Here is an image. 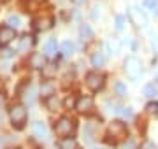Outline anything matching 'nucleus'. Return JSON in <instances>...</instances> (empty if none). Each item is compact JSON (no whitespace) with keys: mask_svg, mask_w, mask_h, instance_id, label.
I'll return each instance as SVG.
<instances>
[{"mask_svg":"<svg viewBox=\"0 0 158 149\" xmlns=\"http://www.w3.org/2000/svg\"><path fill=\"white\" fill-rule=\"evenodd\" d=\"M9 118H11V125L16 130H23L27 125V109L23 105H12L9 111Z\"/></svg>","mask_w":158,"mask_h":149,"instance_id":"1","label":"nucleus"},{"mask_svg":"<svg viewBox=\"0 0 158 149\" xmlns=\"http://www.w3.org/2000/svg\"><path fill=\"white\" fill-rule=\"evenodd\" d=\"M125 74L130 81H137L142 74V65L135 56H128L125 60Z\"/></svg>","mask_w":158,"mask_h":149,"instance_id":"2","label":"nucleus"},{"mask_svg":"<svg viewBox=\"0 0 158 149\" xmlns=\"http://www.w3.org/2000/svg\"><path fill=\"white\" fill-rule=\"evenodd\" d=\"M74 130H76V121L69 119V118H60L55 125V132L60 137H67V135L74 133Z\"/></svg>","mask_w":158,"mask_h":149,"instance_id":"3","label":"nucleus"},{"mask_svg":"<svg viewBox=\"0 0 158 149\" xmlns=\"http://www.w3.org/2000/svg\"><path fill=\"white\" fill-rule=\"evenodd\" d=\"M106 84V77L98 72H90L86 75V86L90 88L91 91H100Z\"/></svg>","mask_w":158,"mask_h":149,"instance_id":"4","label":"nucleus"},{"mask_svg":"<svg viewBox=\"0 0 158 149\" xmlns=\"http://www.w3.org/2000/svg\"><path fill=\"white\" fill-rule=\"evenodd\" d=\"M107 133L116 139H125L128 135V130H127V125H125L123 121H113L107 128Z\"/></svg>","mask_w":158,"mask_h":149,"instance_id":"5","label":"nucleus"},{"mask_svg":"<svg viewBox=\"0 0 158 149\" xmlns=\"http://www.w3.org/2000/svg\"><path fill=\"white\" fill-rule=\"evenodd\" d=\"M128 18H130V21L135 25V26H144V25L148 23V18L146 14L139 9V7H128Z\"/></svg>","mask_w":158,"mask_h":149,"instance_id":"6","label":"nucleus"},{"mask_svg":"<svg viewBox=\"0 0 158 149\" xmlns=\"http://www.w3.org/2000/svg\"><path fill=\"white\" fill-rule=\"evenodd\" d=\"M16 39V30L6 25V26H0V46L6 47L7 44H11L12 40Z\"/></svg>","mask_w":158,"mask_h":149,"instance_id":"7","label":"nucleus"},{"mask_svg":"<svg viewBox=\"0 0 158 149\" xmlns=\"http://www.w3.org/2000/svg\"><path fill=\"white\" fill-rule=\"evenodd\" d=\"M76 109L83 114H88L93 111V98L91 97H79L77 98V103H76Z\"/></svg>","mask_w":158,"mask_h":149,"instance_id":"8","label":"nucleus"},{"mask_svg":"<svg viewBox=\"0 0 158 149\" xmlns=\"http://www.w3.org/2000/svg\"><path fill=\"white\" fill-rule=\"evenodd\" d=\"M28 63L32 69H42L46 65V58L42 56V53H32L28 58Z\"/></svg>","mask_w":158,"mask_h":149,"instance_id":"9","label":"nucleus"},{"mask_svg":"<svg viewBox=\"0 0 158 149\" xmlns=\"http://www.w3.org/2000/svg\"><path fill=\"white\" fill-rule=\"evenodd\" d=\"M34 25H35V28H37V30H40V32H46V30H49L51 26H53V18H49V16L37 18V19L34 21Z\"/></svg>","mask_w":158,"mask_h":149,"instance_id":"10","label":"nucleus"},{"mask_svg":"<svg viewBox=\"0 0 158 149\" xmlns=\"http://www.w3.org/2000/svg\"><path fill=\"white\" fill-rule=\"evenodd\" d=\"M40 70H42V77H44V79H53V77L56 75L58 67L55 65V63H46Z\"/></svg>","mask_w":158,"mask_h":149,"instance_id":"11","label":"nucleus"},{"mask_svg":"<svg viewBox=\"0 0 158 149\" xmlns=\"http://www.w3.org/2000/svg\"><path fill=\"white\" fill-rule=\"evenodd\" d=\"M34 44V37L32 35H23L21 39H19V42H18V49L19 51H28V47Z\"/></svg>","mask_w":158,"mask_h":149,"instance_id":"12","label":"nucleus"},{"mask_svg":"<svg viewBox=\"0 0 158 149\" xmlns=\"http://www.w3.org/2000/svg\"><path fill=\"white\" fill-rule=\"evenodd\" d=\"M32 130H34L35 137H40V139H44L46 135H48V130H46V125L42 123V121H35L34 125H32Z\"/></svg>","mask_w":158,"mask_h":149,"instance_id":"13","label":"nucleus"},{"mask_svg":"<svg viewBox=\"0 0 158 149\" xmlns=\"http://www.w3.org/2000/svg\"><path fill=\"white\" fill-rule=\"evenodd\" d=\"M90 62H91V65H93V67H97V69H98V67H102V65L106 63V54H104V53H100V51H97V53H93V54H91Z\"/></svg>","mask_w":158,"mask_h":149,"instance_id":"14","label":"nucleus"},{"mask_svg":"<svg viewBox=\"0 0 158 149\" xmlns=\"http://www.w3.org/2000/svg\"><path fill=\"white\" fill-rule=\"evenodd\" d=\"M58 147H60V149H76V147H77V144H76L74 139L65 137V139H62V140L58 142Z\"/></svg>","mask_w":158,"mask_h":149,"instance_id":"15","label":"nucleus"},{"mask_svg":"<svg viewBox=\"0 0 158 149\" xmlns=\"http://www.w3.org/2000/svg\"><path fill=\"white\" fill-rule=\"evenodd\" d=\"M40 95H42L44 98H49L51 95H55V90H53V86H51V83L46 81V83L40 84Z\"/></svg>","mask_w":158,"mask_h":149,"instance_id":"16","label":"nucleus"},{"mask_svg":"<svg viewBox=\"0 0 158 149\" xmlns=\"http://www.w3.org/2000/svg\"><path fill=\"white\" fill-rule=\"evenodd\" d=\"M44 51L49 54V56H55L56 54V40L55 39H49L48 42L44 44Z\"/></svg>","mask_w":158,"mask_h":149,"instance_id":"17","label":"nucleus"},{"mask_svg":"<svg viewBox=\"0 0 158 149\" xmlns=\"http://www.w3.org/2000/svg\"><path fill=\"white\" fill-rule=\"evenodd\" d=\"M142 93H144V97H148V98H156L158 90H156V86H155V84H146V86H144V90H142Z\"/></svg>","mask_w":158,"mask_h":149,"instance_id":"18","label":"nucleus"},{"mask_svg":"<svg viewBox=\"0 0 158 149\" xmlns=\"http://www.w3.org/2000/svg\"><path fill=\"white\" fill-rule=\"evenodd\" d=\"M79 35H81V39H83V40L91 39V35H93V32H91L90 25H81V26H79Z\"/></svg>","mask_w":158,"mask_h":149,"instance_id":"19","label":"nucleus"},{"mask_svg":"<svg viewBox=\"0 0 158 149\" xmlns=\"http://www.w3.org/2000/svg\"><path fill=\"white\" fill-rule=\"evenodd\" d=\"M60 49H62V53L65 54V56H70V54L74 53V44L70 42V40H63Z\"/></svg>","mask_w":158,"mask_h":149,"instance_id":"20","label":"nucleus"},{"mask_svg":"<svg viewBox=\"0 0 158 149\" xmlns=\"http://www.w3.org/2000/svg\"><path fill=\"white\" fill-rule=\"evenodd\" d=\"M23 100L28 103V105H32V103H34V100H35V98H34V88L30 86V84H28V90L23 93Z\"/></svg>","mask_w":158,"mask_h":149,"instance_id":"21","label":"nucleus"},{"mask_svg":"<svg viewBox=\"0 0 158 149\" xmlns=\"http://www.w3.org/2000/svg\"><path fill=\"white\" fill-rule=\"evenodd\" d=\"M114 90L118 93V97H127V86H125L121 81H116L114 83Z\"/></svg>","mask_w":158,"mask_h":149,"instance_id":"22","label":"nucleus"},{"mask_svg":"<svg viewBox=\"0 0 158 149\" xmlns=\"http://www.w3.org/2000/svg\"><path fill=\"white\" fill-rule=\"evenodd\" d=\"M7 25H9V26H12V28H16V26H19V25H21V18L16 16V14H11V16L7 18Z\"/></svg>","mask_w":158,"mask_h":149,"instance_id":"23","label":"nucleus"},{"mask_svg":"<svg viewBox=\"0 0 158 149\" xmlns=\"http://www.w3.org/2000/svg\"><path fill=\"white\" fill-rule=\"evenodd\" d=\"M46 105H48V109H49V111H56V107H58V98H56V95H51V97L46 100Z\"/></svg>","mask_w":158,"mask_h":149,"instance_id":"24","label":"nucleus"},{"mask_svg":"<svg viewBox=\"0 0 158 149\" xmlns=\"http://www.w3.org/2000/svg\"><path fill=\"white\" fill-rule=\"evenodd\" d=\"M76 103H77V98H74L72 95H69V97L63 100V105H65V109H76Z\"/></svg>","mask_w":158,"mask_h":149,"instance_id":"25","label":"nucleus"},{"mask_svg":"<svg viewBox=\"0 0 158 149\" xmlns=\"http://www.w3.org/2000/svg\"><path fill=\"white\" fill-rule=\"evenodd\" d=\"M142 6L146 7V9H153V11H155V9L158 7V0H144Z\"/></svg>","mask_w":158,"mask_h":149,"instance_id":"26","label":"nucleus"},{"mask_svg":"<svg viewBox=\"0 0 158 149\" xmlns=\"http://www.w3.org/2000/svg\"><path fill=\"white\" fill-rule=\"evenodd\" d=\"M146 111H148V112H151V114H153V112L158 114V102H149L146 105Z\"/></svg>","mask_w":158,"mask_h":149,"instance_id":"27","label":"nucleus"},{"mask_svg":"<svg viewBox=\"0 0 158 149\" xmlns=\"http://www.w3.org/2000/svg\"><path fill=\"white\" fill-rule=\"evenodd\" d=\"M91 18H95V19L97 18H100V6H97L95 4V6L91 7Z\"/></svg>","mask_w":158,"mask_h":149,"instance_id":"28","label":"nucleus"},{"mask_svg":"<svg viewBox=\"0 0 158 149\" xmlns=\"http://www.w3.org/2000/svg\"><path fill=\"white\" fill-rule=\"evenodd\" d=\"M125 26V18L123 16H116V28L121 30Z\"/></svg>","mask_w":158,"mask_h":149,"instance_id":"29","label":"nucleus"},{"mask_svg":"<svg viewBox=\"0 0 158 149\" xmlns=\"http://www.w3.org/2000/svg\"><path fill=\"white\" fill-rule=\"evenodd\" d=\"M134 147H135V142H134V139H128V140L123 144V149H134Z\"/></svg>","mask_w":158,"mask_h":149,"instance_id":"30","label":"nucleus"},{"mask_svg":"<svg viewBox=\"0 0 158 149\" xmlns=\"http://www.w3.org/2000/svg\"><path fill=\"white\" fill-rule=\"evenodd\" d=\"M151 47L155 49V53H158V37H153L151 39Z\"/></svg>","mask_w":158,"mask_h":149,"instance_id":"31","label":"nucleus"},{"mask_svg":"<svg viewBox=\"0 0 158 149\" xmlns=\"http://www.w3.org/2000/svg\"><path fill=\"white\" fill-rule=\"evenodd\" d=\"M141 149H155V144H153V142H144Z\"/></svg>","mask_w":158,"mask_h":149,"instance_id":"32","label":"nucleus"},{"mask_svg":"<svg viewBox=\"0 0 158 149\" xmlns=\"http://www.w3.org/2000/svg\"><path fill=\"white\" fill-rule=\"evenodd\" d=\"M121 114H123V116H132V109H130V107H123Z\"/></svg>","mask_w":158,"mask_h":149,"instance_id":"33","label":"nucleus"},{"mask_svg":"<svg viewBox=\"0 0 158 149\" xmlns=\"http://www.w3.org/2000/svg\"><path fill=\"white\" fill-rule=\"evenodd\" d=\"M4 103H6V95H4V93H0V107H2Z\"/></svg>","mask_w":158,"mask_h":149,"instance_id":"34","label":"nucleus"},{"mask_svg":"<svg viewBox=\"0 0 158 149\" xmlns=\"http://www.w3.org/2000/svg\"><path fill=\"white\" fill-rule=\"evenodd\" d=\"M11 49H4V58H9V56H11Z\"/></svg>","mask_w":158,"mask_h":149,"instance_id":"35","label":"nucleus"},{"mask_svg":"<svg viewBox=\"0 0 158 149\" xmlns=\"http://www.w3.org/2000/svg\"><path fill=\"white\" fill-rule=\"evenodd\" d=\"M86 0H72V4H76V6H81V4H85Z\"/></svg>","mask_w":158,"mask_h":149,"instance_id":"36","label":"nucleus"},{"mask_svg":"<svg viewBox=\"0 0 158 149\" xmlns=\"http://www.w3.org/2000/svg\"><path fill=\"white\" fill-rule=\"evenodd\" d=\"M155 11H156V14H158V7H156V9H155Z\"/></svg>","mask_w":158,"mask_h":149,"instance_id":"37","label":"nucleus"},{"mask_svg":"<svg viewBox=\"0 0 158 149\" xmlns=\"http://www.w3.org/2000/svg\"><path fill=\"white\" fill-rule=\"evenodd\" d=\"M76 149H81V147H76Z\"/></svg>","mask_w":158,"mask_h":149,"instance_id":"38","label":"nucleus"},{"mask_svg":"<svg viewBox=\"0 0 158 149\" xmlns=\"http://www.w3.org/2000/svg\"><path fill=\"white\" fill-rule=\"evenodd\" d=\"M156 77H158V75H156Z\"/></svg>","mask_w":158,"mask_h":149,"instance_id":"39","label":"nucleus"}]
</instances>
